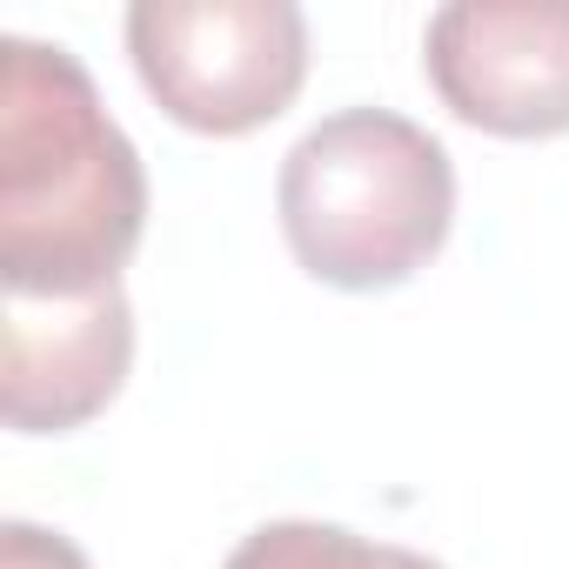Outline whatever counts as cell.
I'll use <instances>...</instances> for the list:
<instances>
[{
  "instance_id": "obj_1",
  "label": "cell",
  "mask_w": 569,
  "mask_h": 569,
  "mask_svg": "<svg viewBox=\"0 0 569 569\" xmlns=\"http://www.w3.org/2000/svg\"><path fill=\"white\" fill-rule=\"evenodd\" d=\"M148 174L94 74L61 41H0V281L21 302L121 289Z\"/></svg>"
},
{
  "instance_id": "obj_2",
  "label": "cell",
  "mask_w": 569,
  "mask_h": 569,
  "mask_svg": "<svg viewBox=\"0 0 569 569\" xmlns=\"http://www.w3.org/2000/svg\"><path fill=\"white\" fill-rule=\"evenodd\" d=\"M274 208L302 274L382 296L442 254L456 228V161L396 108H342L289 148Z\"/></svg>"
},
{
  "instance_id": "obj_3",
  "label": "cell",
  "mask_w": 569,
  "mask_h": 569,
  "mask_svg": "<svg viewBox=\"0 0 569 569\" xmlns=\"http://www.w3.org/2000/svg\"><path fill=\"white\" fill-rule=\"evenodd\" d=\"M128 54L174 128L228 141L296 108L309 21L296 0H134Z\"/></svg>"
},
{
  "instance_id": "obj_4",
  "label": "cell",
  "mask_w": 569,
  "mask_h": 569,
  "mask_svg": "<svg viewBox=\"0 0 569 569\" xmlns=\"http://www.w3.org/2000/svg\"><path fill=\"white\" fill-rule=\"evenodd\" d=\"M422 74L482 134H569V0H449L429 14Z\"/></svg>"
},
{
  "instance_id": "obj_5",
  "label": "cell",
  "mask_w": 569,
  "mask_h": 569,
  "mask_svg": "<svg viewBox=\"0 0 569 569\" xmlns=\"http://www.w3.org/2000/svg\"><path fill=\"white\" fill-rule=\"evenodd\" d=\"M134 369V309L128 289L81 302H21L8 296L0 322V416L14 436H68L94 422Z\"/></svg>"
},
{
  "instance_id": "obj_6",
  "label": "cell",
  "mask_w": 569,
  "mask_h": 569,
  "mask_svg": "<svg viewBox=\"0 0 569 569\" xmlns=\"http://www.w3.org/2000/svg\"><path fill=\"white\" fill-rule=\"evenodd\" d=\"M221 569H442V562L422 556V549H402V542L356 536V529H342V522L289 516V522L248 529Z\"/></svg>"
},
{
  "instance_id": "obj_7",
  "label": "cell",
  "mask_w": 569,
  "mask_h": 569,
  "mask_svg": "<svg viewBox=\"0 0 569 569\" xmlns=\"http://www.w3.org/2000/svg\"><path fill=\"white\" fill-rule=\"evenodd\" d=\"M0 569H94V562H88L81 542H68L61 529L8 522V529H0Z\"/></svg>"
}]
</instances>
